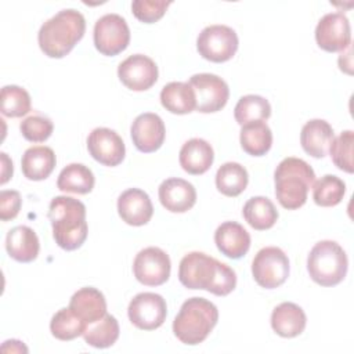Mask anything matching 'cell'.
<instances>
[{
	"label": "cell",
	"mask_w": 354,
	"mask_h": 354,
	"mask_svg": "<svg viewBox=\"0 0 354 354\" xmlns=\"http://www.w3.org/2000/svg\"><path fill=\"white\" fill-rule=\"evenodd\" d=\"M178 279L188 289H203L216 296H227L236 286L235 271L202 252H191L181 259Z\"/></svg>",
	"instance_id": "1"
},
{
	"label": "cell",
	"mask_w": 354,
	"mask_h": 354,
	"mask_svg": "<svg viewBox=\"0 0 354 354\" xmlns=\"http://www.w3.org/2000/svg\"><path fill=\"white\" fill-rule=\"evenodd\" d=\"M48 218L55 243L64 250H75L87 238L86 206L72 196H55L50 202Z\"/></svg>",
	"instance_id": "2"
},
{
	"label": "cell",
	"mask_w": 354,
	"mask_h": 354,
	"mask_svg": "<svg viewBox=\"0 0 354 354\" xmlns=\"http://www.w3.org/2000/svg\"><path fill=\"white\" fill-rule=\"evenodd\" d=\"M84 30L86 19L82 12L72 8L61 10L41 25L37 41L47 57L62 58L83 37Z\"/></svg>",
	"instance_id": "3"
},
{
	"label": "cell",
	"mask_w": 354,
	"mask_h": 354,
	"mask_svg": "<svg viewBox=\"0 0 354 354\" xmlns=\"http://www.w3.org/2000/svg\"><path fill=\"white\" fill-rule=\"evenodd\" d=\"M274 181L279 205L288 210H295L306 203L308 191L315 181V173L306 160L290 156L279 162Z\"/></svg>",
	"instance_id": "4"
},
{
	"label": "cell",
	"mask_w": 354,
	"mask_h": 354,
	"mask_svg": "<svg viewBox=\"0 0 354 354\" xmlns=\"http://www.w3.org/2000/svg\"><path fill=\"white\" fill-rule=\"evenodd\" d=\"M218 321L217 307L203 299L191 297L185 300L173 321L174 336L184 344L202 343Z\"/></svg>",
	"instance_id": "5"
},
{
	"label": "cell",
	"mask_w": 354,
	"mask_h": 354,
	"mask_svg": "<svg viewBox=\"0 0 354 354\" xmlns=\"http://www.w3.org/2000/svg\"><path fill=\"white\" fill-rule=\"evenodd\" d=\"M348 268L347 254L335 241H321L313 246L307 257L310 278L321 286L340 283Z\"/></svg>",
	"instance_id": "6"
},
{
	"label": "cell",
	"mask_w": 354,
	"mask_h": 354,
	"mask_svg": "<svg viewBox=\"0 0 354 354\" xmlns=\"http://www.w3.org/2000/svg\"><path fill=\"white\" fill-rule=\"evenodd\" d=\"M252 274L261 288H278L289 277V259L277 246L263 248L252 261Z\"/></svg>",
	"instance_id": "7"
},
{
	"label": "cell",
	"mask_w": 354,
	"mask_h": 354,
	"mask_svg": "<svg viewBox=\"0 0 354 354\" xmlns=\"http://www.w3.org/2000/svg\"><path fill=\"white\" fill-rule=\"evenodd\" d=\"M199 55L212 62H225L231 59L238 50V36L227 25L206 26L196 39Z\"/></svg>",
	"instance_id": "8"
},
{
	"label": "cell",
	"mask_w": 354,
	"mask_h": 354,
	"mask_svg": "<svg viewBox=\"0 0 354 354\" xmlns=\"http://www.w3.org/2000/svg\"><path fill=\"white\" fill-rule=\"evenodd\" d=\"M94 46L106 57H113L127 48L130 29L126 19L118 14H105L94 25Z\"/></svg>",
	"instance_id": "9"
},
{
	"label": "cell",
	"mask_w": 354,
	"mask_h": 354,
	"mask_svg": "<svg viewBox=\"0 0 354 354\" xmlns=\"http://www.w3.org/2000/svg\"><path fill=\"white\" fill-rule=\"evenodd\" d=\"M189 86L194 88L196 98V111L202 113H213L221 111L230 97L228 84L217 75L196 73L191 76Z\"/></svg>",
	"instance_id": "10"
},
{
	"label": "cell",
	"mask_w": 354,
	"mask_h": 354,
	"mask_svg": "<svg viewBox=\"0 0 354 354\" xmlns=\"http://www.w3.org/2000/svg\"><path fill=\"white\" fill-rule=\"evenodd\" d=\"M171 263L169 254L156 246L140 250L133 263L134 277L147 286H159L170 277Z\"/></svg>",
	"instance_id": "11"
},
{
	"label": "cell",
	"mask_w": 354,
	"mask_h": 354,
	"mask_svg": "<svg viewBox=\"0 0 354 354\" xmlns=\"http://www.w3.org/2000/svg\"><path fill=\"white\" fill-rule=\"evenodd\" d=\"M127 314L131 324L138 329L153 330L165 322L167 306L160 295L142 292L131 299Z\"/></svg>",
	"instance_id": "12"
},
{
	"label": "cell",
	"mask_w": 354,
	"mask_h": 354,
	"mask_svg": "<svg viewBox=\"0 0 354 354\" xmlns=\"http://www.w3.org/2000/svg\"><path fill=\"white\" fill-rule=\"evenodd\" d=\"M315 40L328 53L343 51L350 47L351 29L347 17L342 12L325 14L317 24Z\"/></svg>",
	"instance_id": "13"
},
{
	"label": "cell",
	"mask_w": 354,
	"mask_h": 354,
	"mask_svg": "<svg viewBox=\"0 0 354 354\" xmlns=\"http://www.w3.org/2000/svg\"><path fill=\"white\" fill-rule=\"evenodd\" d=\"M120 82L133 91H145L158 80L155 61L144 54H134L122 61L118 66Z\"/></svg>",
	"instance_id": "14"
},
{
	"label": "cell",
	"mask_w": 354,
	"mask_h": 354,
	"mask_svg": "<svg viewBox=\"0 0 354 354\" xmlns=\"http://www.w3.org/2000/svg\"><path fill=\"white\" fill-rule=\"evenodd\" d=\"M88 153L104 166H118L124 159L126 148L122 137L108 127H97L87 137Z\"/></svg>",
	"instance_id": "15"
},
{
	"label": "cell",
	"mask_w": 354,
	"mask_h": 354,
	"mask_svg": "<svg viewBox=\"0 0 354 354\" xmlns=\"http://www.w3.org/2000/svg\"><path fill=\"white\" fill-rule=\"evenodd\" d=\"M130 134L133 144L140 152L151 153L162 147L166 136V129L159 115L145 112L134 119Z\"/></svg>",
	"instance_id": "16"
},
{
	"label": "cell",
	"mask_w": 354,
	"mask_h": 354,
	"mask_svg": "<svg viewBox=\"0 0 354 354\" xmlns=\"http://www.w3.org/2000/svg\"><path fill=\"white\" fill-rule=\"evenodd\" d=\"M118 212L126 224L140 227L151 220L153 206L147 192L140 188H129L118 198Z\"/></svg>",
	"instance_id": "17"
},
{
	"label": "cell",
	"mask_w": 354,
	"mask_h": 354,
	"mask_svg": "<svg viewBox=\"0 0 354 354\" xmlns=\"http://www.w3.org/2000/svg\"><path fill=\"white\" fill-rule=\"evenodd\" d=\"M159 201L171 213H185L196 202V191L191 183L183 178H167L159 185Z\"/></svg>",
	"instance_id": "18"
},
{
	"label": "cell",
	"mask_w": 354,
	"mask_h": 354,
	"mask_svg": "<svg viewBox=\"0 0 354 354\" xmlns=\"http://www.w3.org/2000/svg\"><path fill=\"white\" fill-rule=\"evenodd\" d=\"M217 249L230 259L243 257L250 248L249 232L235 221H225L214 232Z\"/></svg>",
	"instance_id": "19"
},
{
	"label": "cell",
	"mask_w": 354,
	"mask_h": 354,
	"mask_svg": "<svg viewBox=\"0 0 354 354\" xmlns=\"http://www.w3.org/2000/svg\"><path fill=\"white\" fill-rule=\"evenodd\" d=\"M69 308L87 325L101 319L106 314V301L104 295L95 288H82L73 293Z\"/></svg>",
	"instance_id": "20"
},
{
	"label": "cell",
	"mask_w": 354,
	"mask_h": 354,
	"mask_svg": "<svg viewBox=\"0 0 354 354\" xmlns=\"http://www.w3.org/2000/svg\"><path fill=\"white\" fill-rule=\"evenodd\" d=\"M333 137V129L326 120L311 119L301 129L300 144L310 156L319 159L328 153Z\"/></svg>",
	"instance_id": "21"
},
{
	"label": "cell",
	"mask_w": 354,
	"mask_h": 354,
	"mask_svg": "<svg viewBox=\"0 0 354 354\" xmlns=\"http://www.w3.org/2000/svg\"><path fill=\"white\" fill-rule=\"evenodd\" d=\"M6 249L11 259L19 263H30L37 257L40 243L36 232L30 227L18 225L8 231Z\"/></svg>",
	"instance_id": "22"
},
{
	"label": "cell",
	"mask_w": 354,
	"mask_h": 354,
	"mask_svg": "<svg viewBox=\"0 0 354 354\" xmlns=\"http://www.w3.org/2000/svg\"><path fill=\"white\" fill-rule=\"evenodd\" d=\"M307 324L303 308L295 303L283 301L272 310L271 326L274 332L282 337L299 336Z\"/></svg>",
	"instance_id": "23"
},
{
	"label": "cell",
	"mask_w": 354,
	"mask_h": 354,
	"mask_svg": "<svg viewBox=\"0 0 354 354\" xmlns=\"http://www.w3.org/2000/svg\"><path fill=\"white\" fill-rule=\"evenodd\" d=\"M178 159L181 167L187 173L198 176L210 169L214 159V152L206 140L191 138L181 147Z\"/></svg>",
	"instance_id": "24"
},
{
	"label": "cell",
	"mask_w": 354,
	"mask_h": 354,
	"mask_svg": "<svg viewBox=\"0 0 354 354\" xmlns=\"http://www.w3.org/2000/svg\"><path fill=\"white\" fill-rule=\"evenodd\" d=\"M55 163L57 159L54 151L50 147L37 145L30 147L24 152L21 169L28 180L40 181L53 173Z\"/></svg>",
	"instance_id": "25"
},
{
	"label": "cell",
	"mask_w": 354,
	"mask_h": 354,
	"mask_svg": "<svg viewBox=\"0 0 354 354\" xmlns=\"http://www.w3.org/2000/svg\"><path fill=\"white\" fill-rule=\"evenodd\" d=\"M160 104L176 115H185L196 108V98L189 83L170 82L160 91Z\"/></svg>",
	"instance_id": "26"
},
{
	"label": "cell",
	"mask_w": 354,
	"mask_h": 354,
	"mask_svg": "<svg viewBox=\"0 0 354 354\" xmlns=\"http://www.w3.org/2000/svg\"><path fill=\"white\" fill-rule=\"evenodd\" d=\"M241 147L252 156L266 155L272 145V133L264 120L250 122L241 129Z\"/></svg>",
	"instance_id": "27"
},
{
	"label": "cell",
	"mask_w": 354,
	"mask_h": 354,
	"mask_svg": "<svg viewBox=\"0 0 354 354\" xmlns=\"http://www.w3.org/2000/svg\"><path fill=\"white\" fill-rule=\"evenodd\" d=\"M94 183V174L87 166L82 163H71L61 170L57 180V187L64 192L84 195L91 192Z\"/></svg>",
	"instance_id": "28"
},
{
	"label": "cell",
	"mask_w": 354,
	"mask_h": 354,
	"mask_svg": "<svg viewBox=\"0 0 354 354\" xmlns=\"http://www.w3.org/2000/svg\"><path fill=\"white\" fill-rule=\"evenodd\" d=\"M242 214L246 223L257 230L264 231L271 228L278 220V210L274 203L266 196H253L245 205Z\"/></svg>",
	"instance_id": "29"
},
{
	"label": "cell",
	"mask_w": 354,
	"mask_h": 354,
	"mask_svg": "<svg viewBox=\"0 0 354 354\" xmlns=\"http://www.w3.org/2000/svg\"><path fill=\"white\" fill-rule=\"evenodd\" d=\"M249 183L246 169L236 162H227L221 165L216 173V187L225 196L241 195Z\"/></svg>",
	"instance_id": "30"
},
{
	"label": "cell",
	"mask_w": 354,
	"mask_h": 354,
	"mask_svg": "<svg viewBox=\"0 0 354 354\" xmlns=\"http://www.w3.org/2000/svg\"><path fill=\"white\" fill-rule=\"evenodd\" d=\"M119 324L116 318L111 314H105L101 319L87 326L83 333L84 342L95 348L111 347L119 337Z\"/></svg>",
	"instance_id": "31"
},
{
	"label": "cell",
	"mask_w": 354,
	"mask_h": 354,
	"mask_svg": "<svg viewBox=\"0 0 354 354\" xmlns=\"http://www.w3.org/2000/svg\"><path fill=\"white\" fill-rule=\"evenodd\" d=\"M234 116L241 126L256 120H267L271 116V105L261 95L248 94L236 102Z\"/></svg>",
	"instance_id": "32"
},
{
	"label": "cell",
	"mask_w": 354,
	"mask_h": 354,
	"mask_svg": "<svg viewBox=\"0 0 354 354\" xmlns=\"http://www.w3.org/2000/svg\"><path fill=\"white\" fill-rule=\"evenodd\" d=\"M87 326L88 325L82 321L69 307L57 311L50 321V330L53 336L65 342L82 336L86 332Z\"/></svg>",
	"instance_id": "33"
},
{
	"label": "cell",
	"mask_w": 354,
	"mask_h": 354,
	"mask_svg": "<svg viewBox=\"0 0 354 354\" xmlns=\"http://www.w3.org/2000/svg\"><path fill=\"white\" fill-rule=\"evenodd\" d=\"M346 192V184L337 176L326 174L314 183L313 199L318 206L330 207L342 202Z\"/></svg>",
	"instance_id": "34"
},
{
	"label": "cell",
	"mask_w": 354,
	"mask_h": 354,
	"mask_svg": "<svg viewBox=\"0 0 354 354\" xmlns=\"http://www.w3.org/2000/svg\"><path fill=\"white\" fill-rule=\"evenodd\" d=\"M1 113L8 118H21L30 111L29 93L15 84L4 86L0 94Z\"/></svg>",
	"instance_id": "35"
},
{
	"label": "cell",
	"mask_w": 354,
	"mask_h": 354,
	"mask_svg": "<svg viewBox=\"0 0 354 354\" xmlns=\"http://www.w3.org/2000/svg\"><path fill=\"white\" fill-rule=\"evenodd\" d=\"M353 144H354V133L351 130L342 131L337 137H333L329 152L332 162L335 166L346 173H353Z\"/></svg>",
	"instance_id": "36"
},
{
	"label": "cell",
	"mask_w": 354,
	"mask_h": 354,
	"mask_svg": "<svg viewBox=\"0 0 354 354\" xmlns=\"http://www.w3.org/2000/svg\"><path fill=\"white\" fill-rule=\"evenodd\" d=\"M19 130H21L24 138H26L28 141L43 142L51 136V133L54 130V124L46 116L32 115L21 122Z\"/></svg>",
	"instance_id": "37"
},
{
	"label": "cell",
	"mask_w": 354,
	"mask_h": 354,
	"mask_svg": "<svg viewBox=\"0 0 354 354\" xmlns=\"http://www.w3.org/2000/svg\"><path fill=\"white\" fill-rule=\"evenodd\" d=\"M171 1L165 0H134L131 3V11L134 17L144 24H153L159 21Z\"/></svg>",
	"instance_id": "38"
},
{
	"label": "cell",
	"mask_w": 354,
	"mask_h": 354,
	"mask_svg": "<svg viewBox=\"0 0 354 354\" xmlns=\"http://www.w3.org/2000/svg\"><path fill=\"white\" fill-rule=\"evenodd\" d=\"M21 195L14 189H4L0 192V218L1 221L12 220L18 216L21 209Z\"/></svg>",
	"instance_id": "39"
},
{
	"label": "cell",
	"mask_w": 354,
	"mask_h": 354,
	"mask_svg": "<svg viewBox=\"0 0 354 354\" xmlns=\"http://www.w3.org/2000/svg\"><path fill=\"white\" fill-rule=\"evenodd\" d=\"M1 165H3V170H1V184H6L8 181V178L12 176V162L8 159L7 153L1 152Z\"/></svg>",
	"instance_id": "40"
}]
</instances>
